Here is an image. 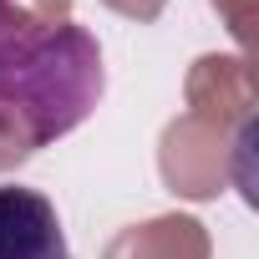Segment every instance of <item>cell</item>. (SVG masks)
Masks as SVG:
<instances>
[{
    "label": "cell",
    "mask_w": 259,
    "mask_h": 259,
    "mask_svg": "<svg viewBox=\"0 0 259 259\" xmlns=\"http://www.w3.org/2000/svg\"><path fill=\"white\" fill-rule=\"evenodd\" d=\"M0 259H71L61 213L46 193L0 183Z\"/></svg>",
    "instance_id": "cell-2"
},
{
    "label": "cell",
    "mask_w": 259,
    "mask_h": 259,
    "mask_svg": "<svg viewBox=\"0 0 259 259\" xmlns=\"http://www.w3.org/2000/svg\"><path fill=\"white\" fill-rule=\"evenodd\" d=\"M102 46L87 26H41L0 0V127L21 138L26 153L81 127L102 102Z\"/></svg>",
    "instance_id": "cell-1"
}]
</instances>
